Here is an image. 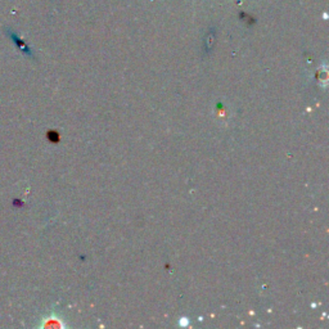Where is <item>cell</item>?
Wrapping results in <instances>:
<instances>
[]
</instances>
